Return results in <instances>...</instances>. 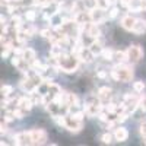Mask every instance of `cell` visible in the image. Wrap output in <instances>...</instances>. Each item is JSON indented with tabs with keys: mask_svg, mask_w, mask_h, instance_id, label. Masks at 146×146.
Instances as JSON below:
<instances>
[{
	"mask_svg": "<svg viewBox=\"0 0 146 146\" xmlns=\"http://www.w3.org/2000/svg\"><path fill=\"white\" fill-rule=\"evenodd\" d=\"M79 57H75V56H67V54H62L58 57V67L62 69L63 72H66V73H73L76 69H78V66H79V60H78Z\"/></svg>",
	"mask_w": 146,
	"mask_h": 146,
	"instance_id": "1",
	"label": "cell"
},
{
	"mask_svg": "<svg viewBox=\"0 0 146 146\" xmlns=\"http://www.w3.org/2000/svg\"><path fill=\"white\" fill-rule=\"evenodd\" d=\"M111 76L118 82H129L133 78V70L124 64H118L111 70Z\"/></svg>",
	"mask_w": 146,
	"mask_h": 146,
	"instance_id": "2",
	"label": "cell"
},
{
	"mask_svg": "<svg viewBox=\"0 0 146 146\" xmlns=\"http://www.w3.org/2000/svg\"><path fill=\"white\" fill-rule=\"evenodd\" d=\"M101 111H102V102L100 101V98L96 100L94 96H89V98L85 101V113L89 117L98 115Z\"/></svg>",
	"mask_w": 146,
	"mask_h": 146,
	"instance_id": "3",
	"label": "cell"
},
{
	"mask_svg": "<svg viewBox=\"0 0 146 146\" xmlns=\"http://www.w3.org/2000/svg\"><path fill=\"white\" fill-rule=\"evenodd\" d=\"M83 123H82V120L76 118L75 115H64V127L70 131H79L82 129Z\"/></svg>",
	"mask_w": 146,
	"mask_h": 146,
	"instance_id": "4",
	"label": "cell"
},
{
	"mask_svg": "<svg viewBox=\"0 0 146 146\" xmlns=\"http://www.w3.org/2000/svg\"><path fill=\"white\" fill-rule=\"evenodd\" d=\"M126 53H127V60L131 63H137L143 56V50L139 45H130L126 50Z\"/></svg>",
	"mask_w": 146,
	"mask_h": 146,
	"instance_id": "5",
	"label": "cell"
},
{
	"mask_svg": "<svg viewBox=\"0 0 146 146\" xmlns=\"http://www.w3.org/2000/svg\"><path fill=\"white\" fill-rule=\"evenodd\" d=\"M139 98L135 95H131V94H126L124 95V98H123V105L124 108L127 110V111H135V108L139 105Z\"/></svg>",
	"mask_w": 146,
	"mask_h": 146,
	"instance_id": "6",
	"label": "cell"
},
{
	"mask_svg": "<svg viewBox=\"0 0 146 146\" xmlns=\"http://www.w3.org/2000/svg\"><path fill=\"white\" fill-rule=\"evenodd\" d=\"M31 137H32V145H42L47 140V133L41 129L31 130Z\"/></svg>",
	"mask_w": 146,
	"mask_h": 146,
	"instance_id": "7",
	"label": "cell"
},
{
	"mask_svg": "<svg viewBox=\"0 0 146 146\" xmlns=\"http://www.w3.org/2000/svg\"><path fill=\"white\" fill-rule=\"evenodd\" d=\"M91 18H92V22L95 23H101L105 21L107 15H105V9H101V7H95L91 10Z\"/></svg>",
	"mask_w": 146,
	"mask_h": 146,
	"instance_id": "8",
	"label": "cell"
},
{
	"mask_svg": "<svg viewBox=\"0 0 146 146\" xmlns=\"http://www.w3.org/2000/svg\"><path fill=\"white\" fill-rule=\"evenodd\" d=\"M15 143L16 145H32V137L31 131H22L15 136Z\"/></svg>",
	"mask_w": 146,
	"mask_h": 146,
	"instance_id": "9",
	"label": "cell"
},
{
	"mask_svg": "<svg viewBox=\"0 0 146 146\" xmlns=\"http://www.w3.org/2000/svg\"><path fill=\"white\" fill-rule=\"evenodd\" d=\"M98 98L102 104H110V100H111V88H108V86H104L98 91Z\"/></svg>",
	"mask_w": 146,
	"mask_h": 146,
	"instance_id": "10",
	"label": "cell"
},
{
	"mask_svg": "<svg viewBox=\"0 0 146 146\" xmlns=\"http://www.w3.org/2000/svg\"><path fill=\"white\" fill-rule=\"evenodd\" d=\"M135 23H136V19L131 15H127V16H124L123 19H121V27H123L124 29H127V31H133Z\"/></svg>",
	"mask_w": 146,
	"mask_h": 146,
	"instance_id": "11",
	"label": "cell"
},
{
	"mask_svg": "<svg viewBox=\"0 0 146 146\" xmlns=\"http://www.w3.org/2000/svg\"><path fill=\"white\" fill-rule=\"evenodd\" d=\"M78 57L82 60V62H86V63H89V62H92V58H94V53L91 51V48H82L80 50V53L78 54Z\"/></svg>",
	"mask_w": 146,
	"mask_h": 146,
	"instance_id": "12",
	"label": "cell"
},
{
	"mask_svg": "<svg viewBox=\"0 0 146 146\" xmlns=\"http://www.w3.org/2000/svg\"><path fill=\"white\" fill-rule=\"evenodd\" d=\"M114 137H115V140H118V142H124V140H127V137H129V131H127L124 127H117V129L114 130Z\"/></svg>",
	"mask_w": 146,
	"mask_h": 146,
	"instance_id": "13",
	"label": "cell"
},
{
	"mask_svg": "<svg viewBox=\"0 0 146 146\" xmlns=\"http://www.w3.org/2000/svg\"><path fill=\"white\" fill-rule=\"evenodd\" d=\"M22 58L25 60L28 64H32L35 60H36L35 58V51L31 50V48H25V50H23V54H22Z\"/></svg>",
	"mask_w": 146,
	"mask_h": 146,
	"instance_id": "14",
	"label": "cell"
},
{
	"mask_svg": "<svg viewBox=\"0 0 146 146\" xmlns=\"http://www.w3.org/2000/svg\"><path fill=\"white\" fill-rule=\"evenodd\" d=\"M86 35L91 36V38H94V40H96V38L100 36V29H98V27H96L95 22H94V23H89V25H88Z\"/></svg>",
	"mask_w": 146,
	"mask_h": 146,
	"instance_id": "15",
	"label": "cell"
},
{
	"mask_svg": "<svg viewBox=\"0 0 146 146\" xmlns=\"http://www.w3.org/2000/svg\"><path fill=\"white\" fill-rule=\"evenodd\" d=\"M34 105H35L34 101L29 100V98H21V100H18V107L23 108L25 111H29V110H31Z\"/></svg>",
	"mask_w": 146,
	"mask_h": 146,
	"instance_id": "16",
	"label": "cell"
},
{
	"mask_svg": "<svg viewBox=\"0 0 146 146\" xmlns=\"http://www.w3.org/2000/svg\"><path fill=\"white\" fill-rule=\"evenodd\" d=\"M145 31H146V22L143 19H136V23H135V27H133V32L140 35Z\"/></svg>",
	"mask_w": 146,
	"mask_h": 146,
	"instance_id": "17",
	"label": "cell"
},
{
	"mask_svg": "<svg viewBox=\"0 0 146 146\" xmlns=\"http://www.w3.org/2000/svg\"><path fill=\"white\" fill-rule=\"evenodd\" d=\"M89 48H91V51L94 53V56H98V54H101L102 53V41L101 40H98V41H94L91 45H89Z\"/></svg>",
	"mask_w": 146,
	"mask_h": 146,
	"instance_id": "18",
	"label": "cell"
},
{
	"mask_svg": "<svg viewBox=\"0 0 146 146\" xmlns=\"http://www.w3.org/2000/svg\"><path fill=\"white\" fill-rule=\"evenodd\" d=\"M66 104H67V107H69V108H73V107H79V105H78V98H76V95H75V94H70V92H67Z\"/></svg>",
	"mask_w": 146,
	"mask_h": 146,
	"instance_id": "19",
	"label": "cell"
},
{
	"mask_svg": "<svg viewBox=\"0 0 146 146\" xmlns=\"http://www.w3.org/2000/svg\"><path fill=\"white\" fill-rule=\"evenodd\" d=\"M114 58L118 63H124L127 60V53L126 51H117V53H114Z\"/></svg>",
	"mask_w": 146,
	"mask_h": 146,
	"instance_id": "20",
	"label": "cell"
},
{
	"mask_svg": "<svg viewBox=\"0 0 146 146\" xmlns=\"http://www.w3.org/2000/svg\"><path fill=\"white\" fill-rule=\"evenodd\" d=\"M101 56H102L104 60H113V58H114V51L110 50V48H104L102 53H101Z\"/></svg>",
	"mask_w": 146,
	"mask_h": 146,
	"instance_id": "21",
	"label": "cell"
},
{
	"mask_svg": "<svg viewBox=\"0 0 146 146\" xmlns=\"http://www.w3.org/2000/svg\"><path fill=\"white\" fill-rule=\"evenodd\" d=\"M83 3H85V7L89 10L98 7V0H83Z\"/></svg>",
	"mask_w": 146,
	"mask_h": 146,
	"instance_id": "22",
	"label": "cell"
},
{
	"mask_svg": "<svg viewBox=\"0 0 146 146\" xmlns=\"http://www.w3.org/2000/svg\"><path fill=\"white\" fill-rule=\"evenodd\" d=\"M25 110H23V108H21V107H16L15 110H13V114H15V117L16 118H22L23 115H25Z\"/></svg>",
	"mask_w": 146,
	"mask_h": 146,
	"instance_id": "23",
	"label": "cell"
},
{
	"mask_svg": "<svg viewBox=\"0 0 146 146\" xmlns=\"http://www.w3.org/2000/svg\"><path fill=\"white\" fill-rule=\"evenodd\" d=\"M12 91H13V88H12L10 85H3L2 86V95L3 96H9L12 94Z\"/></svg>",
	"mask_w": 146,
	"mask_h": 146,
	"instance_id": "24",
	"label": "cell"
},
{
	"mask_svg": "<svg viewBox=\"0 0 146 146\" xmlns=\"http://www.w3.org/2000/svg\"><path fill=\"white\" fill-rule=\"evenodd\" d=\"M133 88H135L136 92H143V89H145V82H142V80L136 82L135 85H133Z\"/></svg>",
	"mask_w": 146,
	"mask_h": 146,
	"instance_id": "25",
	"label": "cell"
},
{
	"mask_svg": "<svg viewBox=\"0 0 146 146\" xmlns=\"http://www.w3.org/2000/svg\"><path fill=\"white\" fill-rule=\"evenodd\" d=\"M110 5V0H98V7H101V9H107Z\"/></svg>",
	"mask_w": 146,
	"mask_h": 146,
	"instance_id": "26",
	"label": "cell"
},
{
	"mask_svg": "<svg viewBox=\"0 0 146 146\" xmlns=\"http://www.w3.org/2000/svg\"><path fill=\"white\" fill-rule=\"evenodd\" d=\"M35 12H32V10H28V12H25V19L27 21H34L35 19Z\"/></svg>",
	"mask_w": 146,
	"mask_h": 146,
	"instance_id": "27",
	"label": "cell"
},
{
	"mask_svg": "<svg viewBox=\"0 0 146 146\" xmlns=\"http://www.w3.org/2000/svg\"><path fill=\"white\" fill-rule=\"evenodd\" d=\"M117 15H118V9H117V7H113L111 10H110V13H108V18H110V19H114Z\"/></svg>",
	"mask_w": 146,
	"mask_h": 146,
	"instance_id": "28",
	"label": "cell"
},
{
	"mask_svg": "<svg viewBox=\"0 0 146 146\" xmlns=\"http://www.w3.org/2000/svg\"><path fill=\"white\" fill-rule=\"evenodd\" d=\"M140 135L146 140V121H145V123H142V126H140Z\"/></svg>",
	"mask_w": 146,
	"mask_h": 146,
	"instance_id": "29",
	"label": "cell"
},
{
	"mask_svg": "<svg viewBox=\"0 0 146 146\" xmlns=\"http://www.w3.org/2000/svg\"><path fill=\"white\" fill-rule=\"evenodd\" d=\"M111 139H113V137H111V135H110V133H105V135L102 136V142H104V143H111Z\"/></svg>",
	"mask_w": 146,
	"mask_h": 146,
	"instance_id": "30",
	"label": "cell"
},
{
	"mask_svg": "<svg viewBox=\"0 0 146 146\" xmlns=\"http://www.w3.org/2000/svg\"><path fill=\"white\" fill-rule=\"evenodd\" d=\"M139 105H140V108L143 110V111L146 113V96H143V98H140V101H139Z\"/></svg>",
	"mask_w": 146,
	"mask_h": 146,
	"instance_id": "31",
	"label": "cell"
},
{
	"mask_svg": "<svg viewBox=\"0 0 146 146\" xmlns=\"http://www.w3.org/2000/svg\"><path fill=\"white\" fill-rule=\"evenodd\" d=\"M10 51H12V48H5V51L2 53V57H3V58H7L9 54H10Z\"/></svg>",
	"mask_w": 146,
	"mask_h": 146,
	"instance_id": "32",
	"label": "cell"
},
{
	"mask_svg": "<svg viewBox=\"0 0 146 146\" xmlns=\"http://www.w3.org/2000/svg\"><path fill=\"white\" fill-rule=\"evenodd\" d=\"M41 35L44 36V38H50V36H51V32L48 31V29H44V31H41Z\"/></svg>",
	"mask_w": 146,
	"mask_h": 146,
	"instance_id": "33",
	"label": "cell"
},
{
	"mask_svg": "<svg viewBox=\"0 0 146 146\" xmlns=\"http://www.w3.org/2000/svg\"><path fill=\"white\" fill-rule=\"evenodd\" d=\"M98 78H101V79H104V78H107V72H104V70H101V72H98V75H96Z\"/></svg>",
	"mask_w": 146,
	"mask_h": 146,
	"instance_id": "34",
	"label": "cell"
},
{
	"mask_svg": "<svg viewBox=\"0 0 146 146\" xmlns=\"http://www.w3.org/2000/svg\"><path fill=\"white\" fill-rule=\"evenodd\" d=\"M130 2H131V0H121V5H123V6H127V7H129Z\"/></svg>",
	"mask_w": 146,
	"mask_h": 146,
	"instance_id": "35",
	"label": "cell"
},
{
	"mask_svg": "<svg viewBox=\"0 0 146 146\" xmlns=\"http://www.w3.org/2000/svg\"><path fill=\"white\" fill-rule=\"evenodd\" d=\"M117 2V0H110V3H115Z\"/></svg>",
	"mask_w": 146,
	"mask_h": 146,
	"instance_id": "36",
	"label": "cell"
}]
</instances>
